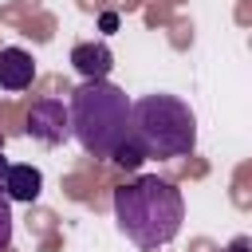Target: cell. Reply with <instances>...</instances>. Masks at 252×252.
<instances>
[{
    "label": "cell",
    "instance_id": "obj_1",
    "mask_svg": "<svg viewBox=\"0 0 252 252\" xmlns=\"http://www.w3.org/2000/svg\"><path fill=\"white\" fill-rule=\"evenodd\" d=\"M114 217H118V228L138 248L154 252L181 232L185 201L173 181H165L158 173H142L114 189Z\"/></svg>",
    "mask_w": 252,
    "mask_h": 252
},
{
    "label": "cell",
    "instance_id": "obj_7",
    "mask_svg": "<svg viewBox=\"0 0 252 252\" xmlns=\"http://www.w3.org/2000/svg\"><path fill=\"white\" fill-rule=\"evenodd\" d=\"M71 63L83 79H106L114 67V55L106 43H75L71 47Z\"/></svg>",
    "mask_w": 252,
    "mask_h": 252
},
{
    "label": "cell",
    "instance_id": "obj_13",
    "mask_svg": "<svg viewBox=\"0 0 252 252\" xmlns=\"http://www.w3.org/2000/svg\"><path fill=\"white\" fill-rule=\"evenodd\" d=\"M0 150H4V134H0Z\"/></svg>",
    "mask_w": 252,
    "mask_h": 252
},
{
    "label": "cell",
    "instance_id": "obj_5",
    "mask_svg": "<svg viewBox=\"0 0 252 252\" xmlns=\"http://www.w3.org/2000/svg\"><path fill=\"white\" fill-rule=\"evenodd\" d=\"M35 83V59L24 47H0V91H28Z\"/></svg>",
    "mask_w": 252,
    "mask_h": 252
},
{
    "label": "cell",
    "instance_id": "obj_8",
    "mask_svg": "<svg viewBox=\"0 0 252 252\" xmlns=\"http://www.w3.org/2000/svg\"><path fill=\"white\" fill-rule=\"evenodd\" d=\"M110 161H114V165H122V169H138L146 158H142V150H138L134 142H126V138H122V142L110 150Z\"/></svg>",
    "mask_w": 252,
    "mask_h": 252
},
{
    "label": "cell",
    "instance_id": "obj_4",
    "mask_svg": "<svg viewBox=\"0 0 252 252\" xmlns=\"http://www.w3.org/2000/svg\"><path fill=\"white\" fill-rule=\"evenodd\" d=\"M28 138H35V142H43V146H59L67 134H71V126H67V106L59 102V98H35L32 102V110H28Z\"/></svg>",
    "mask_w": 252,
    "mask_h": 252
},
{
    "label": "cell",
    "instance_id": "obj_10",
    "mask_svg": "<svg viewBox=\"0 0 252 252\" xmlns=\"http://www.w3.org/2000/svg\"><path fill=\"white\" fill-rule=\"evenodd\" d=\"M102 28H106V32H114V28H118V16H114V12H106V16H102Z\"/></svg>",
    "mask_w": 252,
    "mask_h": 252
},
{
    "label": "cell",
    "instance_id": "obj_12",
    "mask_svg": "<svg viewBox=\"0 0 252 252\" xmlns=\"http://www.w3.org/2000/svg\"><path fill=\"white\" fill-rule=\"evenodd\" d=\"M4 173H8V158H4V150H0V181H4Z\"/></svg>",
    "mask_w": 252,
    "mask_h": 252
},
{
    "label": "cell",
    "instance_id": "obj_11",
    "mask_svg": "<svg viewBox=\"0 0 252 252\" xmlns=\"http://www.w3.org/2000/svg\"><path fill=\"white\" fill-rule=\"evenodd\" d=\"M228 252H248V236H236V240H232V248H228Z\"/></svg>",
    "mask_w": 252,
    "mask_h": 252
},
{
    "label": "cell",
    "instance_id": "obj_3",
    "mask_svg": "<svg viewBox=\"0 0 252 252\" xmlns=\"http://www.w3.org/2000/svg\"><path fill=\"white\" fill-rule=\"evenodd\" d=\"M126 142H134L142 158H185L197 146V118L177 94H142L130 102Z\"/></svg>",
    "mask_w": 252,
    "mask_h": 252
},
{
    "label": "cell",
    "instance_id": "obj_6",
    "mask_svg": "<svg viewBox=\"0 0 252 252\" xmlns=\"http://www.w3.org/2000/svg\"><path fill=\"white\" fill-rule=\"evenodd\" d=\"M0 193L8 197V201H24V205H32V201H39V193H43V173L35 169V165H12L8 161V173H4V181H0Z\"/></svg>",
    "mask_w": 252,
    "mask_h": 252
},
{
    "label": "cell",
    "instance_id": "obj_2",
    "mask_svg": "<svg viewBox=\"0 0 252 252\" xmlns=\"http://www.w3.org/2000/svg\"><path fill=\"white\" fill-rule=\"evenodd\" d=\"M126 118H130V98L110 79H83L71 91L67 126L91 158H110V150L126 138Z\"/></svg>",
    "mask_w": 252,
    "mask_h": 252
},
{
    "label": "cell",
    "instance_id": "obj_9",
    "mask_svg": "<svg viewBox=\"0 0 252 252\" xmlns=\"http://www.w3.org/2000/svg\"><path fill=\"white\" fill-rule=\"evenodd\" d=\"M12 244V201L0 193V252Z\"/></svg>",
    "mask_w": 252,
    "mask_h": 252
}]
</instances>
